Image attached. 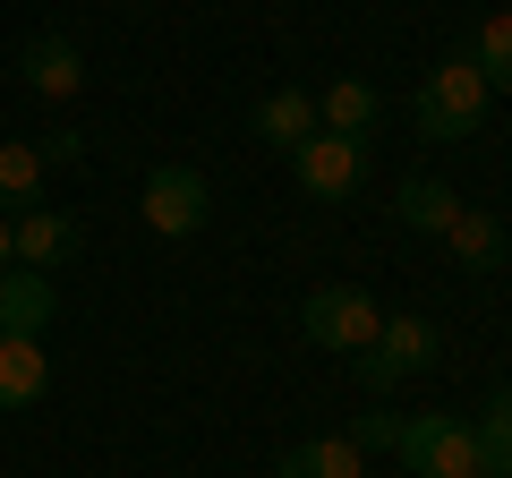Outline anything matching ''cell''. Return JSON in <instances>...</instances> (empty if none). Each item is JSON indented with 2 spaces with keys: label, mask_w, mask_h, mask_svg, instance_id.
Instances as JSON below:
<instances>
[{
  "label": "cell",
  "mask_w": 512,
  "mask_h": 478,
  "mask_svg": "<svg viewBox=\"0 0 512 478\" xmlns=\"http://www.w3.org/2000/svg\"><path fill=\"white\" fill-rule=\"evenodd\" d=\"M282 478H367V453L350 436H316V444L282 453Z\"/></svg>",
  "instance_id": "4fadbf2b"
},
{
  "label": "cell",
  "mask_w": 512,
  "mask_h": 478,
  "mask_svg": "<svg viewBox=\"0 0 512 478\" xmlns=\"http://www.w3.org/2000/svg\"><path fill=\"white\" fill-rule=\"evenodd\" d=\"M35 188H43V154L9 137V146H0V214H9V205H35Z\"/></svg>",
  "instance_id": "ac0fdd59"
},
{
  "label": "cell",
  "mask_w": 512,
  "mask_h": 478,
  "mask_svg": "<svg viewBox=\"0 0 512 478\" xmlns=\"http://www.w3.org/2000/svg\"><path fill=\"white\" fill-rule=\"evenodd\" d=\"M35 154H43V171H52V163H77V154H86V137H77V129H52Z\"/></svg>",
  "instance_id": "ffe728a7"
},
{
  "label": "cell",
  "mask_w": 512,
  "mask_h": 478,
  "mask_svg": "<svg viewBox=\"0 0 512 478\" xmlns=\"http://www.w3.org/2000/svg\"><path fill=\"white\" fill-rule=\"evenodd\" d=\"M393 214L410 222V231H453V214H461V197L444 180H402V197H393Z\"/></svg>",
  "instance_id": "9a60e30c"
},
{
  "label": "cell",
  "mask_w": 512,
  "mask_h": 478,
  "mask_svg": "<svg viewBox=\"0 0 512 478\" xmlns=\"http://www.w3.org/2000/svg\"><path fill=\"white\" fill-rule=\"evenodd\" d=\"M470 60H478V77H487V86H504V94H512V9H495V18L478 26Z\"/></svg>",
  "instance_id": "e0dca14e"
},
{
  "label": "cell",
  "mask_w": 512,
  "mask_h": 478,
  "mask_svg": "<svg viewBox=\"0 0 512 478\" xmlns=\"http://www.w3.org/2000/svg\"><path fill=\"white\" fill-rule=\"evenodd\" d=\"M487 94H495V86L478 77L470 52L436 60V69H427V86H419V137H436V146L478 137V120H487Z\"/></svg>",
  "instance_id": "6da1fadb"
},
{
  "label": "cell",
  "mask_w": 512,
  "mask_h": 478,
  "mask_svg": "<svg viewBox=\"0 0 512 478\" xmlns=\"http://www.w3.org/2000/svg\"><path fill=\"white\" fill-rule=\"evenodd\" d=\"M0 274H9V214H0Z\"/></svg>",
  "instance_id": "44dd1931"
},
{
  "label": "cell",
  "mask_w": 512,
  "mask_h": 478,
  "mask_svg": "<svg viewBox=\"0 0 512 478\" xmlns=\"http://www.w3.org/2000/svg\"><path fill=\"white\" fill-rule=\"evenodd\" d=\"M393 453H402L419 478H461V470H478V436H470V419H444V410L402 419V444H393Z\"/></svg>",
  "instance_id": "8992f818"
},
{
  "label": "cell",
  "mask_w": 512,
  "mask_h": 478,
  "mask_svg": "<svg viewBox=\"0 0 512 478\" xmlns=\"http://www.w3.org/2000/svg\"><path fill=\"white\" fill-rule=\"evenodd\" d=\"M419 368H436V325H427V316H384L376 342L359 350V385L393 393L402 376H419Z\"/></svg>",
  "instance_id": "3957f363"
},
{
  "label": "cell",
  "mask_w": 512,
  "mask_h": 478,
  "mask_svg": "<svg viewBox=\"0 0 512 478\" xmlns=\"http://www.w3.org/2000/svg\"><path fill=\"white\" fill-rule=\"evenodd\" d=\"M444 239H453V257L470 265V274H495V265L512 257V231H504L495 214H470V205L453 214V231H444Z\"/></svg>",
  "instance_id": "8fae6325"
},
{
  "label": "cell",
  "mask_w": 512,
  "mask_h": 478,
  "mask_svg": "<svg viewBox=\"0 0 512 478\" xmlns=\"http://www.w3.org/2000/svg\"><path fill=\"white\" fill-rule=\"evenodd\" d=\"M77 257V214L60 205H35V214L9 222V265H35V274H60Z\"/></svg>",
  "instance_id": "52a82bcc"
},
{
  "label": "cell",
  "mask_w": 512,
  "mask_h": 478,
  "mask_svg": "<svg viewBox=\"0 0 512 478\" xmlns=\"http://www.w3.org/2000/svg\"><path fill=\"white\" fill-rule=\"evenodd\" d=\"M43 385H52V359H43V342H18V333H0V410L43 402Z\"/></svg>",
  "instance_id": "30bf717a"
},
{
  "label": "cell",
  "mask_w": 512,
  "mask_h": 478,
  "mask_svg": "<svg viewBox=\"0 0 512 478\" xmlns=\"http://www.w3.org/2000/svg\"><path fill=\"white\" fill-rule=\"evenodd\" d=\"M478 470H495V478H512V393H495L487 410H478Z\"/></svg>",
  "instance_id": "2e32d148"
},
{
  "label": "cell",
  "mask_w": 512,
  "mask_h": 478,
  "mask_svg": "<svg viewBox=\"0 0 512 478\" xmlns=\"http://www.w3.org/2000/svg\"><path fill=\"white\" fill-rule=\"evenodd\" d=\"M461 478H495V470H461Z\"/></svg>",
  "instance_id": "7402d4cb"
},
{
  "label": "cell",
  "mask_w": 512,
  "mask_h": 478,
  "mask_svg": "<svg viewBox=\"0 0 512 478\" xmlns=\"http://www.w3.org/2000/svg\"><path fill=\"white\" fill-rule=\"evenodd\" d=\"M256 137H265V146H282V154H291L299 137H316V94H299V86L265 94V103H256Z\"/></svg>",
  "instance_id": "7c38bea8"
},
{
  "label": "cell",
  "mask_w": 512,
  "mask_h": 478,
  "mask_svg": "<svg viewBox=\"0 0 512 478\" xmlns=\"http://www.w3.org/2000/svg\"><path fill=\"white\" fill-rule=\"evenodd\" d=\"M376 299L350 291V282H325V291H308V308H299V333H308L316 350H342V359H359L367 342H376Z\"/></svg>",
  "instance_id": "7a4b0ae2"
},
{
  "label": "cell",
  "mask_w": 512,
  "mask_h": 478,
  "mask_svg": "<svg viewBox=\"0 0 512 478\" xmlns=\"http://www.w3.org/2000/svg\"><path fill=\"white\" fill-rule=\"evenodd\" d=\"M60 291L52 274H35V265H18V274H0V333H18V342H35L43 325H52Z\"/></svg>",
  "instance_id": "9c48e42d"
},
{
  "label": "cell",
  "mask_w": 512,
  "mask_h": 478,
  "mask_svg": "<svg viewBox=\"0 0 512 478\" xmlns=\"http://www.w3.org/2000/svg\"><path fill=\"white\" fill-rule=\"evenodd\" d=\"M137 214H146V231L188 239V231H205V214H214V188H205V171L163 163V171L146 180V197H137Z\"/></svg>",
  "instance_id": "5b68a950"
},
{
  "label": "cell",
  "mask_w": 512,
  "mask_h": 478,
  "mask_svg": "<svg viewBox=\"0 0 512 478\" xmlns=\"http://www.w3.org/2000/svg\"><path fill=\"white\" fill-rule=\"evenodd\" d=\"M291 171H299V188H308V197L342 205V197H359V180H367V137L316 129V137H299V146H291Z\"/></svg>",
  "instance_id": "277c9868"
},
{
  "label": "cell",
  "mask_w": 512,
  "mask_h": 478,
  "mask_svg": "<svg viewBox=\"0 0 512 478\" xmlns=\"http://www.w3.org/2000/svg\"><path fill=\"white\" fill-rule=\"evenodd\" d=\"M350 444H359V453H376V444H402V419H393V410H367Z\"/></svg>",
  "instance_id": "d6986e66"
},
{
  "label": "cell",
  "mask_w": 512,
  "mask_h": 478,
  "mask_svg": "<svg viewBox=\"0 0 512 478\" xmlns=\"http://www.w3.org/2000/svg\"><path fill=\"white\" fill-rule=\"evenodd\" d=\"M316 129H333V137H367V129H376V86H359V77H333L325 103H316Z\"/></svg>",
  "instance_id": "5bb4252c"
},
{
  "label": "cell",
  "mask_w": 512,
  "mask_h": 478,
  "mask_svg": "<svg viewBox=\"0 0 512 478\" xmlns=\"http://www.w3.org/2000/svg\"><path fill=\"white\" fill-rule=\"evenodd\" d=\"M18 86H35L43 103H69V94L86 86V52H77L69 35H35L18 52Z\"/></svg>",
  "instance_id": "ba28073f"
}]
</instances>
